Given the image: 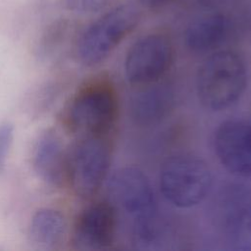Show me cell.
Here are the masks:
<instances>
[{"mask_svg":"<svg viewBox=\"0 0 251 251\" xmlns=\"http://www.w3.org/2000/svg\"><path fill=\"white\" fill-rule=\"evenodd\" d=\"M119 116V98L114 84L98 77L84 84L66 112L68 128L78 137L110 135Z\"/></svg>","mask_w":251,"mask_h":251,"instance_id":"obj_1","label":"cell"},{"mask_svg":"<svg viewBox=\"0 0 251 251\" xmlns=\"http://www.w3.org/2000/svg\"><path fill=\"white\" fill-rule=\"evenodd\" d=\"M246 83L247 69L241 56L230 50L215 51L203 61L198 70V99L206 109L221 111L236 103Z\"/></svg>","mask_w":251,"mask_h":251,"instance_id":"obj_2","label":"cell"},{"mask_svg":"<svg viewBox=\"0 0 251 251\" xmlns=\"http://www.w3.org/2000/svg\"><path fill=\"white\" fill-rule=\"evenodd\" d=\"M110 135L82 136L67 152L66 180L80 198L94 196L105 181L112 161Z\"/></svg>","mask_w":251,"mask_h":251,"instance_id":"obj_3","label":"cell"},{"mask_svg":"<svg viewBox=\"0 0 251 251\" xmlns=\"http://www.w3.org/2000/svg\"><path fill=\"white\" fill-rule=\"evenodd\" d=\"M212 186V175L207 164L191 154H176L168 158L160 171V188L164 197L178 208H190L201 203Z\"/></svg>","mask_w":251,"mask_h":251,"instance_id":"obj_4","label":"cell"},{"mask_svg":"<svg viewBox=\"0 0 251 251\" xmlns=\"http://www.w3.org/2000/svg\"><path fill=\"white\" fill-rule=\"evenodd\" d=\"M139 10L132 4H123L105 13L80 35L76 45L78 60L85 66L103 62L135 28Z\"/></svg>","mask_w":251,"mask_h":251,"instance_id":"obj_5","label":"cell"},{"mask_svg":"<svg viewBox=\"0 0 251 251\" xmlns=\"http://www.w3.org/2000/svg\"><path fill=\"white\" fill-rule=\"evenodd\" d=\"M174 61V46L163 33H151L136 40L128 49L125 61L127 81L144 86L161 80Z\"/></svg>","mask_w":251,"mask_h":251,"instance_id":"obj_6","label":"cell"},{"mask_svg":"<svg viewBox=\"0 0 251 251\" xmlns=\"http://www.w3.org/2000/svg\"><path fill=\"white\" fill-rule=\"evenodd\" d=\"M108 188L114 206L134 219V228L156 221L154 192L142 171L134 167L118 170L110 177Z\"/></svg>","mask_w":251,"mask_h":251,"instance_id":"obj_7","label":"cell"},{"mask_svg":"<svg viewBox=\"0 0 251 251\" xmlns=\"http://www.w3.org/2000/svg\"><path fill=\"white\" fill-rule=\"evenodd\" d=\"M117 226V208L111 201L93 203L77 217L73 243L79 250L107 249L115 241Z\"/></svg>","mask_w":251,"mask_h":251,"instance_id":"obj_8","label":"cell"},{"mask_svg":"<svg viewBox=\"0 0 251 251\" xmlns=\"http://www.w3.org/2000/svg\"><path fill=\"white\" fill-rule=\"evenodd\" d=\"M214 150L228 172L251 176V121L229 120L217 128Z\"/></svg>","mask_w":251,"mask_h":251,"instance_id":"obj_9","label":"cell"},{"mask_svg":"<svg viewBox=\"0 0 251 251\" xmlns=\"http://www.w3.org/2000/svg\"><path fill=\"white\" fill-rule=\"evenodd\" d=\"M233 30L234 22L228 14L218 10L208 11L189 23L184 41L193 53L215 52L229 39Z\"/></svg>","mask_w":251,"mask_h":251,"instance_id":"obj_10","label":"cell"},{"mask_svg":"<svg viewBox=\"0 0 251 251\" xmlns=\"http://www.w3.org/2000/svg\"><path fill=\"white\" fill-rule=\"evenodd\" d=\"M31 163L35 175L46 185L59 187L66 180L67 153L56 131L40 132L33 145Z\"/></svg>","mask_w":251,"mask_h":251,"instance_id":"obj_11","label":"cell"},{"mask_svg":"<svg viewBox=\"0 0 251 251\" xmlns=\"http://www.w3.org/2000/svg\"><path fill=\"white\" fill-rule=\"evenodd\" d=\"M174 104L175 93L172 86L159 80L139 87L130 102L131 117L139 126H155L169 115Z\"/></svg>","mask_w":251,"mask_h":251,"instance_id":"obj_12","label":"cell"},{"mask_svg":"<svg viewBox=\"0 0 251 251\" xmlns=\"http://www.w3.org/2000/svg\"><path fill=\"white\" fill-rule=\"evenodd\" d=\"M67 229L64 215L53 208L38 209L28 226L30 242L40 249L55 248L63 239Z\"/></svg>","mask_w":251,"mask_h":251,"instance_id":"obj_13","label":"cell"},{"mask_svg":"<svg viewBox=\"0 0 251 251\" xmlns=\"http://www.w3.org/2000/svg\"><path fill=\"white\" fill-rule=\"evenodd\" d=\"M233 227V237L237 247L251 251V208L239 215Z\"/></svg>","mask_w":251,"mask_h":251,"instance_id":"obj_14","label":"cell"},{"mask_svg":"<svg viewBox=\"0 0 251 251\" xmlns=\"http://www.w3.org/2000/svg\"><path fill=\"white\" fill-rule=\"evenodd\" d=\"M14 140V127L9 123L0 124V174L4 171Z\"/></svg>","mask_w":251,"mask_h":251,"instance_id":"obj_15","label":"cell"},{"mask_svg":"<svg viewBox=\"0 0 251 251\" xmlns=\"http://www.w3.org/2000/svg\"><path fill=\"white\" fill-rule=\"evenodd\" d=\"M69 10L79 14L96 13L110 2V0H65Z\"/></svg>","mask_w":251,"mask_h":251,"instance_id":"obj_16","label":"cell"},{"mask_svg":"<svg viewBox=\"0 0 251 251\" xmlns=\"http://www.w3.org/2000/svg\"><path fill=\"white\" fill-rule=\"evenodd\" d=\"M143 6L148 8H159L161 6L166 5L172 0H138Z\"/></svg>","mask_w":251,"mask_h":251,"instance_id":"obj_17","label":"cell"}]
</instances>
